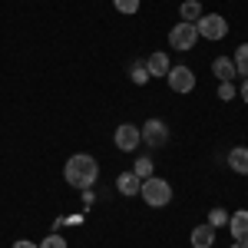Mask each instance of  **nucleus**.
I'll return each instance as SVG.
<instances>
[{"label":"nucleus","instance_id":"nucleus-24","mask_svg":"<svg viewBox=\"0 0 248 248\" xmlns=\"http://www.w3.org/2000/svg\"><path fill=\"white\" fill-rule=\"evenodd\" d=\"M232 248H248V242H232Z\"/></svg>","mask_w":248,"mask_h":248},{"label":"nucleus","instance_id":"nucleus-4","mask_svg":"<svg viewBox=\"0 0 248 248\" xmlns=\"http://www.w3.org/2000/svg\"><path fill=\"white\" fill-rule=\"evenodd\" d=\"M195 40H199V30H195V23H175L169 30V43L175 46V50H192L195 46Z\"/></svg>","mask_w":248,"mask_h":248},{"label":"nucleus","instance_id":"nucleus-22","mask_svg":"<svg viewBox=\"0 0 248 248\" xmlns=\"http://www.w3.org/2000/svg\"><path fill=\"white\" fill-rule=\"evenodd\" d=\"M14 248H40V245H33V242H14Z\"/></svg>","mask_w":248,"mask_h":248},{"label":"nucleus","instance_id":"nucleus-14","mask_svg":"<svg viewBox=\"0 0 248 248\" xmlns=\"http://www.w3.org/2000/svg\"><path fill=\"white\" fill-rule=\"evenodd\" d=\"M179 17H182V23H195V20L202 17V3L199 0H186L179 7Z\"/></svg>","mask_w":248,"mask_h":248},{"label":"nucleus","instance_id":"nucleus-8","mask_svg":"<svg viewBox=\"0 0 248 248\" xmlns=\"http://www.w3.org/2000/svg\"><path fill=\"white\" fill-rule=\"evenodd\" d=\"M116 189H119V195L133 199V195H139V189H142V179H139L136 172H123V175L116 179Z\"/></svg>","mask_w":248,"mask_h":248},{"label":"nucleus","instance_id":"nucleus-13","mask_svg":"<svg viewBox=\"0 0 248 248\" xmlns=\"http://www.w3.org/2000/svg\"><path fill=\"white\" fill-rule=\"evenodd\" d=\"M229 166L238 172V175H248V146H235V149H232Z\"/></svg>","mask_w":248,"mask_h":248},{"label":"nucleus","instance_id":"nucleus-21","mask_svg":"<svg viewBox=\"0 0 248 248\" xmlns=\"http://www.w3.org/2000/svg\"><path fill=\"white\" fill-rule=\"evenodd\" d=\"M146 77H149V73H146V66H136V83H142Z\"/></svg>","mask_w":248,"mask_h":248},{"label":"nucleus","instance_id":"nucleus-10","mask_svg":"<svg viewBox=\"0 0 248 248\" xmlns=\"http://www.w3.org/2000/svg\"><path fill=\"white\" fill-rule=\"evenodd\" d=\"M212 245H215V229H212L209 222L199 225V229H192V248H212Z\"/></svg>","mask_w":248,"mask_h":248},{"label":"nucleus","instance_id":"nucleus-23","mask_svg":"<svg viewBox=\"0 0 248 248\" xmlns=\"http://www.w3.org/2000/svg\"><path fill=\"white\" fill-rule=\"evenodd\" d=\"M242 99L248 103V77H245V83H242Z\"/></svg>","mask_w":248,"mask_h":248},{"label":"nucleus","instance_id":"nucleus-20","mask_svg":"<svg viewBox=\"0 0 248 248\" xmlns=\"http://www.w3.org/2000/svg\"><path fill=\"white\" fill-rule=\"evenodd\" d=\"M218 99H235V86L232 83H222L218 86Z\"/></svg>","mask_w":248,"mask_h":248},{"label":"nucleus","instance_id":"nucleus-2","mask_svg":"<svg viewBox=\"0 0 248 248\" xmlns=\"http://www.w3.org/2000/svg\"><path fill=\"white\" fill-rule=\"evenodd\" d=\"M139 195H142L146 205H153V209H166V205L172 202V186L166 182V179H159V175H149V179H142Z\"/></svg>","mask_w":248,"mask_h":248},{"label":"nucleus","instance_id":"nucleus-1","mask_svg":"<svg viewBox=\"0 0 248 248\" xmlns=\"http://www.w3.org/2000/svg\"><path fill=\"white\" fill-rule=\"evenodd\" d=\"M96 175H99V166H96V159L90 153L70 155L66 166H63V179H66L73 189H90L96 182Z\"/></svg>","mask_w":248,"mask_h":248},{"label":"nucleus","instance_id":"nucleus-12","mask_svg":"<svg viewBox=\"0 0 248 248\" xmlns=\"http://www.w3.org/2000/svg\"><path fill=\"white\" fill-rule=\"evenodd\" d=\"M212 73L222 79V83H232V79L238 77V73H235V63H232L229 57H218V60H215V63H212Z\"/></svg>","mask_w":248,"mask_h":248},{"label":"nucleus","instance_id":"nucleus-15","mask_svg":"<svg viewBox=\"0 0 248 248\" xmlns=\"http://www.w3.org/2000/svg\"><path fill=\"white\" fill-rule=\"evenodd\" d=\"M232 63H235V73H238V77H248V43L238 46V53H235Z\"/></svg>","mask_w":248,"mask_h":248},{"label":"nucleus","instance_id":"nucleus-5","mask_svg":"<svg viewBox=\"0 0 248 248\" xmlns=\"http://www.w3.org/2000/svg\"><path fill=\"white\" fill-rule=\"evenodd\" d=\"M113 142H116L119 153H136V146L142 142V133H139V126H133V123H123V126L116 129Z\"/></svg>","mask_w":248,"mask_h":248},{"label":"nucleus","instance_id":"nucleus-19","mask_svg":"<svg viewBox=\"0 0 248 248\" xmlns=\"http://www.w3.org/2000/svg\"><path fill=\"white\" fill-rule=\"evenodd\" d=\"M113 3H116L119 14H136L139 10V0H113Z\"/></svg>","mask_w":248,"mask_h":248},{"label":"nucleus","instance_id":"nucleus-9","mask_svg":"<svg viewBox=\"0 0 248 248\" xmlns=\"http://www.w3.org/2000/svg\"><path fill=\"white\" fill-rule=\"evenodd\" d=\"M229 229L235 242H248V212H235L229 215Z\"/></svg>","mask_w":248,"mask_h":248},{"label":"nucleus","instance_id":"nucleus-7","mask_svg":"<svg viewBox=\"0 0 248 248\" xmlns=\"http://www.w3.org/2000/svg\"><path fill=\"white\" fill-rule=\"evenodd\" d=\"M166 79H169V86L175 93H192L195 90V73H192L189 66H172Z\"/></svg>","mask_w":248,"mask_h":248},{"label":"nucleus","instance_id":"nucleus-6","mask_svg":"<svg viewBox=\"0 0 248 248\" xmlns=\"http://www.w3.org/2000/svg\"><path fill=\"white\" fill-rule=\"evenodd\" d=\"M139 133H142V142H146V146H153V149H159V146H166V142H169V129H166V123H162V119H149Z\"/></svg>","mask_w":248,"mask_h":248},{"label":"nucleus","instance_id":"nucleus-18","mask_svg":"<svg viewBox=\"0 0 248 248\" xmlns=\"http://www.w3.org/2000/svg\"><path fill=\"white\" fill-rule=\"evenodd\" d=\"M40 248H66V238H63V235H53V232H50V235H46V238L40 242Z\"/></svg>","mask_w":248,"mask_h":248},{"label":"nucleus","instance_id":"nucleus-16","mask_svg":"<svg viewBox=\"0 0 248 248\" xmlns=\"http://www.w3.org/2000/svg\"><path fill=\"white\" fill-rule=\"evenodd\" d=\"M133 172L139 175V179H149V175H153V159H149V155H139L136 166H133Z\"/></svg>","mask_w":248,"mask_h":248},{"label":"nucleus","instance_id":"nucleus-17","mask_svg":"<svg viewBox=\"0 0 248 248\" xmlns=\"http://www.w3.org/2000/svg\"><path fill=\"white\" fill-rule=\"evenodd\" d=\"M209 225H212V229L229 225V212H225V209H212V212H209Z\"/></svg>","mask_w":248,"mask_h":248},{"label":"nucleus","instance_id":"nucleus-3","mask_svg":"<svg viewBox=\"0 0 248 248\" xmlns=\"http://www.w3.org/2000/svg\"><path fill=\"white\" fill-rule=\"evenodd\" d=\"M195 30H199V37H205V40H222L229 33V23L218 14H202V17L195 20Z\"/></svg>","mask_w":248,"mask_h":248},{"label":"nucleus","instance_id":"nucleus-11","mask_svg":"<svg viewBox=\"0 0 248 248\" xmlns=\"http://www.w3.org/2000/svg\"><path fill=\"white\" fill-rule=\"evenodd\" d=\"M169 57H166V53H153V57L146 60V73H149V77H169Z\"/></svg>","mask_w":248,"mask_h":248}]
</instances>
